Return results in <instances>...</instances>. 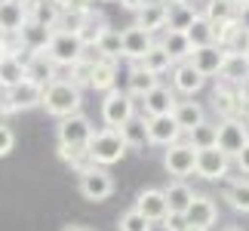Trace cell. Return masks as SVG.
<instances>
[{
	"label": "cell",
	"instance_id": "8992f818",
	"mask_svg": "<svg viewBox=\"0 0 249 231\" xmlns=\"http://www.w3.org/2000/svg\"><path fill=\"white\" fill-rule=\"evenodd\" d=\"M249 145V130H246V123L243 120H222L215 127V148L225 154L228 160L237 157L243 148Z\"/></svg>",
	"mask_w": 249,
	"mask_h": 231
},
{
	"label": "cell",
	"instance_id": "9f6ffc18",
	"mask_svg": "<svg viewBox=\"0 0 249 231\" xmlns=\"http://www.w3.org/2000/svg\"><path fill=\"white\" fill-rule=\"evenodd\" d=\"M243 62H246V68H249V53H246V56H243Z\"/></svg>",
	"mask_w": 249,
	"mask_h": 231
},
{
	"label": "cell",
	"instance_id": "db71d44e",
	"mask_svg": "<svg viewBox=\"0 0 249 231\" xmlns=\"http://www.w3.org/2000/svg\"><path fill=\"white\" fill-rule=\"evenodd\" d=\"M16 3H22V6H28V3H31V0H16Z\"/></svg>",
	"mask_w": 249,
	"mask_h": 231
},
{
	"label": "cell",
	"instance_id": "9c48e42d",
	"mask_svg": "<svg viewBox=\"0 0 249 231\" xmlns=\"http://www.w3.org/2000/svg\"><path fill=\"white\" fill-rule=\"evenodd\" d=\"M40 102H43V90L34 86L31 80H22V83L3 90V108L6 111H31V108H40Z\"/></svg>",
	"mask_w": 249,
	"mask_h": 231
},
{
	"label": "cell",
	"instance_id": "e0dca14e",
	"mask_svg": "<svg viewBox=\"0 0 249 231\" xmlns=\"http://www.w3.org/2000/svg\"><path fill=\"white\" fill-rule=\"evenodd\" d=\"M25 80H31L34 86H50L53 80H59V74H55V65L46 59V53H34L31 59L25 62Z\"/></svg>",
	"mask_w": 249,
	"mask_h": 231
},
{
	"label": "cell",
	"instance_id": "7a4b0ae2",
	"mask_svg": "<svg viewBox=\"0 0 249 231\" xmlns=\"http://www.w3.org/2000/svg\"><path fill=\"white\" fill-rule=\"evenodd\" d=\"M83 151H86V157L92 160V167H111V163L123 160L126 145H123V139L117 136V130H99V133L89 136Z\"/></svg>",
	"mask_w": 249,
	"mask_h": 231
},
{
	"label": "cell",
	"instance_id": "7c38bea8",
	"mask_svg": "<svg viewBox=\"0 0 249 231\" xmlns=\"http://www.w3.org/2000/svg\"><path fill=\"white\" fill-rule=\"evenodd\" d=\"M215 219H218V207H215V200H213V197H206V194H194L191 207L185 210V222H188V225L203 228V231H209V228L215 225Z\"/></svg>",
	"mask_w": 249,
	"mask_h": 231
},
{
	"label": "cell",
	"instance_id": "277c9868",
	"mask_svg": "<svg viewBox=\"0 0 249 231\" xmlns=\"http://www.w3.org/2000/svg\"><path fill=\"white\" fill-rule=\"evenodd\" d=\"M92 123L86 114H71V117H62L59 120V148H68V151H83L86 142L92 136Z\"/></svg>",
	"mask_w": 249,
	"mask_h": 231
},
{
	"label": "cell",
	"instance_id": "681fc988",
	"mask_svg": "<svg viewBox=\"0 0 249 231\" xmlns=\"http://www.w3.org/2000/svg\"><path fill=\"white\" fill-rule=\"evenodd\" d=\"M225 3H231V6H240V3H243V0H225Z\"/></svg>",
	"mask_w": 249,
	"mask_h": 231
},
{
	"label": "cell",
	"instance_id": "52a82bcc",
	"mask_svg": "<svg viewBox=\"0 0 249 231\" xmlns=\"http://www.w3.org/2000/svg\"><path fill=\"white\" fill-rule=\"evenodd\" d=\"M80 194L86 200H108L114 194V176L105 167H86L80 170Z\"/></svg>",
	"mask_w": 249,
	"mask_h": 231
},
{
	"label": "cell",
	"instance_id": "d6986e66",
	"mask_svg": "<svg viewBox=\"0 0 249 231\" xmlns=\"http://www.w3.org/2000/svg\"><path fill=\"white\" fill-rule=\"evenodd\" d=\"M163 191V200H166V210L169 213H176V216H185V210L191 207V200H194V191H191V185H185V182H169L166 188H160Z\"/></svg>",
	"mask_w": 249,
	"mask_h": 231
},
{
	"label": "cell",
	"instance_id": "cb8c5ba5",
	"mask_svg": "<svg viewBox=\"0 0 249 231\" xmlns=\"http://www.w3.org/2000/svg\"><path fill=\"white\" fill-rule=\"evenodd\" d=\"M92 90H102L108 93L117 86V65H114V59H99L92 62V80H89Z\"/></svg>",
	"mask_w": 249,
	"mask_h": 231
},
{
	"label": "cell",
	"instance_id": "836d02e7",
	"mask_svg": "<svg viewBox=\"0 0 249 231\" xmlns=\"http://www.w3.org/2000/svg\"><path fill=\"white\" fill-rule=\"evenodd\" d=\"M86 28V13L77 6V9H62L59 19H55V28L53 31H65V34H80Z\"/></svg>",
	"mask_w": 249,
	"mask_h": 231
},
{
	"label": "cell",
	"instance_id": "5bb4252c",
	"mask_svg": "<svg viewBox=\"0 0 249 231\" xmlns=\"http://www.w3.org/2000/svg\"><path fill=\"white\" fill-rule=\"evenodd\" d=\"M142 108H145L142 117H163V114H172V108H176V93H172L169 86L157 83L151 93L142 96Z\"/></svg>",
	"mask_w": 249,
	"mask_h": 231
},
{
	"label": "cell",
	"instance_id": "9a60e30c",
	"mask_svg": "<svg viewBox=\"0 0 249 231\" xmlns=\"http://www.w3.org/2000/svg\"><path fill=\"white\" fill-rule=\"evenodd\" d=\"M154 40H151V34H145L142 28H126V31H120V56H126L132 62H142V56H145Z\"/></svg>",
	"mask_w": 249,
	"mask_h": 231
},
{
	"label": "cell",
	"instance_id": "f546056e",
	"mask_svg": "<svg viewBox=\"0 0 249 231\" xmlns=\"http://www.w3.org/2000/svg\"><path fill=\"white\" fill-rule=\"evenodd\" d=\"M213 108L222 114L225 120H234V114L240 111V96H237L234 90H228V86H218V90L213 93Z\"/></svg>",
	"mask_w": 249,
	"mask_h": 231
},
{
	"label": "cell",
	"instance_id": "4fadbf2b",
	"mask_svg": "<svg viewBox=\"0 0 249 231\" xmlns=\"http://www.w3.org/2000/svg\"><path fill=\"white\" fill-rule=\"evenodd\" d=\"M136 210L139 216H145L148 222H163L166 219V200H163V191L160 188H145V191H139V197H136Z\"/></svg>",
	"mask_w": 249,
	"mask_h": 231
},
{
	"label": "cell",
	"instance_id": "3957f363",
	"mask_svg": "<svg viewBox=\"0 0 249 231\" xmlns=\"http://www.w3.org/2000/svg\"><path fill=\"white\" fill-rule=\"evenodd\" d=\"M46 59H50L55 68L65 65V68H71L74 62H80L86 56V43L80 40V34H65V31H53L50 43H46Z\"/></svg>",
	"mask_w": 249,
	"mask_h": 231
},
{
	"label": "cell",
	"instance_id": "7bdbcfd3",
	"mask_svg": "<svg viewBox=\"0 0 249 231\" xmlns=\"http://www.w3.org/2000/svg\"><path fill=\"white\" fill-rule=\"evenodd\" d=\"M231 53L234 56H246L249 53V34L240 31V28H237V34H234V40H231Z\"/></svg>",
	"mask_w": 249,
	"mask_h": 231
},
{
	"label": "cell",
	"instance_id": "5b68a950",
	"mask_svg": "<svg viewBox=\"0 0 249 231\" xmlns=\"http://www.w3.org/2000/svg\"><path fill=\"white\" fill-rule=\"evenodd\" d=\"M132 114H136V102H132L129 93H120L117 86L105 93V102H102V120L108 123V130H120Z\"/></svg>",
	"mask_w": 249,
	"mask_h": 231
},
{
	"label": "cell",
	"instance_id": "d590c367",
	"mask_svg": "<svg viewBox=\"0 0 249 231\" xmlns=\"http://www.w3.org/2000/svg\"><path fill=\"white\" fill-rule=\"evenodd\" d=\"M157 86V77L154 74H148V71H142L139 65L132 68V74H129V96H145V93H151Z\"/></svg>",
	"mask_w": 249,
	"mask_h": 231
},
{
	"label": "cell",
	"instance_id": "ee69618b",
	"mask_svg": "<svg viewBox=\"0 0 249 231\" xmlns=\"http://www.w3.org/2000/svg\"><path fill=\"white\" fill-rule=\"evenodd\" d=\"M234 22H237V28H240V31H246V34H249V0H243V3L237 6Z\"/></svg>",
	"mask_w": 249,
	"mask_h": 231
},
{
	"label": "cell",
	"instance_id": "11a10c76",
	"mask_svg": "<svg viewBox=\"0 0 249 231\" xmlns=\"http://www.w3.org/2000/svg\"><path fill=\"white\" fill-rule=\"evenodd\" d=\"M3 56H6V50H3V43H0V59H3Z\"/></svg>",
	"mask_w": 249,
	"mask_h": 231
},
{
	"label": "cell",
	"instance_id": "ac0fdd59",
	"mask_svg": "<svg viewBox=\"0 0 249 231\" xmlns=\"http://www.w3.org/2000/svg\"><path fill=\"white\" fill-rule=\"evenodd\" d=\"M28 22V6L16 0H0V34H18Z\"/></svg>",
	"mask_w": 249,
	"mask_h": 231
},
{
	"label": "cell",
	"instance_id": "44dd1931",
	"mask_svg": "<svg viewBox=\"0 0 249 231\" xmlns=\"http://www.w3.org/2000/svg\"><path fill=\"white\" fill-rule=\"evenodd\" d=\"M203 77H200L194 68H191L188 62H178L176 68H172V86H176L178 93H185V96H194V93H200L203 90Z\"/></svg>",
	"mask_w": 249,
	"mask_h": 231
},
{
	"label": "cell",
	"instance_id": "60d3db41",
	"mask_svg": "<svg viewBox=\"0 0 249 231\" xmlns=\"http://www.w3.org/2000/svg\"><path fill=\"white\" fill-rule=\"evenodd\" d=\"M120 231H151V222L145 216H139L136 210H126L120 216Z\"/></svg>",
	"mask_w": 249,
	"mask_h": 231
},
{
	"label": "cell",
	"instance_id": "e575fe53",
	"mask_svg": "<svg viewBox=\"0 0 249 231\" xmlns=\"http://www.w3.org/2000/svg\"><path fill=\"white\" fill-rule=\"evenodd\" d=\"M215 127L218 123H200V127H194L188 133V145L194 151H203V148H215Z\"/></svg>",
	"mask_w": 249,
	"mask_h": 231
},
{
	"label": "cell",
	"instance_id": "4dcf8cb0",
	"mask_svg": "<svg viewBox=\"0 0 249 231\" xmlns=\"http://www.w3.org/2000/svg\"><path fill=\"white\" fill-rule=\"evenodd\" d=\"M139 68H142V71H148V74H154V77H160V74H166V71L172 68V59H169V56H166V53L154 43L145 56H142Z\"/></svg>",
	"mask_w": 249,
	"mask_h": 231
},
{
	"label": "cell",
	"instance_id": "4316f807",
	"mask_svg": "<svg viewBox=\"0 0 249 231\" xmlns=\"http://www.w3.org/2000/svg\"><path fill=\"white\" fill-rule=\"evenodd\" d=\"M18 37H22V46H25V50L43 53L46 43H50V37H53V28H40V25H34V22H25V28L18 31Z\"/></svg>",
	"mask_w": 249,
	"mask_h": 231
},
{
	"label": "cell",
	"instance_id": "2e32d148",
	"mask_svg": "<svg viewBox=\"0 0 249 231\" xmlns=\"http://www.w3.org/2000/svg\"><path fill=\"white\" fill-rule=\"evenodd\" d=\"M145 130H148V142L151 145H176L178 142V127L172 123L169 114H163V117H145Z\"/></svg>",
	"mask_w": 249,
	"mask_h": 231
},
{
	"label": "cell",
	"instance_id": "b9f144b4",
	"mask_svg": "<svg viewBox=\"0 0 249 231\" xmlns=\"http://www.w3.org/2000/svg\"><path fill=\"white\" fill-rule=\"evenodd\" d=\"M16 145V133L6 127V123H0V157H6L9 151Z\"/></svg>",
	"mask_w": 249,
	"mask_h": 231
},
{
	"label": "cell",
	"instance_id": "816d5d0a",
	"mask_svg": "<svg viewBox=\"0 0 249 231\" xmlns=\"http://www.w3.org/2000/svg\"><path fill=\"white\" fill-rule=\"evenodd\" d=\"M240 108H246V120H249V102H246V105H240Z\"/></svg>",
	"mask_w": 249,
	"mask_h": 231
},
{
	"label": "cell",
	"instance_id": "603a6c76",
	"mask_svg": "<svg viewBox=\"0 0 249 231\" xmlns=\"http://www.w3.org/2000/svg\"><path fill=\"white\" fill-rule=\"evenodd\" d=\"M163 25H166V3H154V0H148V3L139 9L136 28H142L145 34H151V31H160Z\"/></svg>",
	"mask_w": 249,
	"mask_h": 231
},
{
	"label": "cell",
	"instance_id": "30bf717a",
	"mask_svg": "<svg viewBox=\"0 0 249 231\" xmlns=\"http://www.w3.org/2000/svg\"><path fill=\"white\" fill-rule=\"evenodd\" d=\"M194 157H197V151L188 145V142H176V145H169V151L163 154V167L169 176H176L178 182L191 176L194 173Z\"/></svg>",
	"mask_w": 249,
	"mask_h": 231
},
{
	"label": "cell",
	"instance_id": "d4e9b609",
	"mask_svg": "<svg viewBox=\"0 0 249 231\" xmlns=\"http://www.w3.org/2000/svg\"><path fill=\"white\" fill-rule=\"evenodd\" d=\"M117 136L123 139V145H126V148H145V145H148L145 117H136V114H132V117L117 130Z\"/></svg>",
	"mask_w": 249,
	"mask_h": 231
},
{
	"label": "cell",
	"instance_id": "d6a6232c",
	"mask_svg": "<svg viewBox=\"0 0 249 231\" xmlns=\"http://www.w3.org/2000/svg\"><path fill=\"white\" fill-rule=\"evenodd\" d=\"M95 53L102 56V59H117L120 56V31H114V28H99V37H95Z\"/></svg>",
	"mask_w": 249,
	"mask_h": 231
},
{
	"label": "cell",
	"instance_id": "f5cc1de1",
	"mask_svg": "<svg viewBox=\"0 0 249 231\" xmlns=\"http://www.w3.org/2000/svg\"><path fill=\"white\" fill-rule=\"evenodd\" d=\"M225 231H243V228H234V225H228V228H225Z\"/></svg>",
	"mask_w": 249,
	"mask_h": 231
},
{
	"label": "cell",
	"instance_id": "f35d334b",
	"mask_svg": "<svg viewBox=\"0 0 249 231\" xmlns=\"http://www.w3.org/2000/svg\"><path fill=\"white\" fill-rule=\"evenodd\" d=\"M234 13H237V6L225 3V0H209V3H206V19H209L213 25L228 22V19H234Z\"/></svg>",
	"mask_w": 249,
	"mask_h": 231
},
{
	"label": "cell",
	"instance_id": "f907efd6",
	"mask_svg": "<svg viewBox=\"0 0 249 231\" xmlns=\"http://www.w3.org/2000/svg\"><path fill=\"white\" fill-rule=\"evenodd\" d=\"M185 231H203V228H197V225H185Z\"/></svg>",
	"mask_w": 249,
	"mask_h": 231
},
{
	"label": "cell",
	"instance_id": "f1b7e54d",
	"mask_svg": "<svg viewBox=\"0 0 249 231\" xmlns=\"http://www.w3.org/2000/svg\"><path fill=\"white\" fill-rule=\"evenodd\" d=\"M22 80H25V62L6 53L0 59V90H9V86H16Z\"/></svg>",
	"mask_w": 249,
	"mask_h": 231
},
{
	"label": "cell",
	"instance_id": "bcb514c9",
	"mask_svg": "<svg viewBox=\"0 0 249 231\" xmlns=\"http://www.w3.org/2000/svg\"><path fill=\"white\" fill-rule=\"evenodd\" d=\"M237 167H240V173H246V176H249V145L237 154Z\"/></svg>",
	"mask_w": 249,
	"mask_h": 231
},
{
	"label": "cell",
	"instance_id": "8d00e7d4",
	"mask_svg": "<svg viewBox=\"0 0 249 231\" xmlns=\"http://www.w3.org/2000/svg\"><path fill=\"white\" fill-rule=\"evenodd\" d=\"M225 200L237 210V213H249V182H234V185L228 188Z\"/></svg>",
	"mask_w": 249,
	"mask_h": 231
},
{
	"label": "cell",
	"instance_id": "ab89813d",
	"mask_svg": "<svg viewBox=\"0 0 249 231\" xmlns=\"http://www.w3.org/2000/svg\"><path fill=\"white\" fill-rule=\"evenodd\" d=\"M89 80H92V59H86V56H83L80 62L71 65V80L68 83H74L80 90V86H89Z\"/></svg>",
	"mask_w": 249,
	"mask_h": 231
},
{
	"label": "cell",
	"instance_id": "1f68e13d",
	"mask_svg": "<svg viewBox=\"0 0 249 231\" xmlns=\"http://www.w3.org/2000/svg\"><path fill=\"white\" fill-rule=\"evenodd\" d=\"M185 37H188V43L194 46H209V43H215L213 40V25H209V19L206 16H194V22L188 25V31H185Z\"/></svg>",
	"mask_w": 249,
	"mask_h": 231
},
{
	"label": "cell",
	"instance_id": "ffe728a7",
	"mask_svg": "<svg viewBox=\"0 0 249 231\" xmlns=\"http://www.w3.org/2000/svg\"><path fill=\"white\" fill-rule=\"evenodd\" d=\"M172 123L178 127V133H191L194 127H200L206 117H203V108H200L197 102H176V108H172Z\"/></svg>",
	"mask_w": 249,
	"mask_h": 231
},
{
	"label": "cell",
	"instance_id": "74e56055",
	"mask_svg": "<svg viewBox=\"0 0 249 231\" xmlns=\"http://www.w3.org/2000/svg\"><path fill=\"white\" fill-rule=\"evenodd\" d=\"M222 77H228V80H237V83H243L246 77H249V68H246V62H243V56H228V62L222 65V71H218Z\"/></svg>",
	"mask_w": 249,
	"mask_h": 231
},
{
	"label": "cell",
	"instance_id": "83f0119b",
	"mask_svg": "<svg viewBox=\"0 0 249 231\" xmlns=\"http://www.w3.org/2000/svg\"><path fill=\"white\" fill-rule=\"evenodd\" d=\"M194 9H191L188 3H181V0H176V3H169L166 6V31H181V34H185L188 31V25L191 22H194Z\"/></svg>",
	"mask_w": 249,
	"mask_h": 231
},
{
	"label": "cell",
	"instance_id": "f6af8a7d",
	"mask_svg": "<svg viewBox=\"0 0 249 231\" xmlns=\"http://www.w3.org/2000/svg\"><path fill=\"white\" fill-rule=\"evenodd\" d=\"M163 225H166V231H185V216H176V213H166V219H163Z\"/></svg>",
	"mask_w": 249,
	"mask_h": 231
},
{
	"label": "cell",
	"instance_id": "6f0895ef",
	"mask_svg": "<svg viewBox=\"0 0 249 231\" xmlns=\"http://www.w3.org/2000/svg\"><path fill=\"white\" fill-rule=\"evenodd\" d=\"M102 3H114V0H102Z\"/></svg>",
	"mask_w": 249,
	"mask_h": 231
},
{
	"label": "cell",
	"instance_id": "7dc6e473",
	"mask_svg": "<svg viewBox=\"0 0 249 231\" xmlns=\"http://www.w3.org/2000/svg\"><path fill=\"white\" fill-rule=\"evenodd\" d=\"M120 3L126 6V9H136V13H139V9H142V6L148 3V0H120Z\"/></svg>",
	"mask_w": 249,
	"mask_h": 231
},
{
	"label": "cell",
	"instance_id": "c3c4849f",
	"mask_svg": "<svg viewBox=\"0 0 249 231\" xmlns=\"http://www.w3.org/2000/svg\"><path fill=\"white\" fill-rule=\"evenodd\" d=\"M62 231H89V228H86V225H65Z\"/></svg>",
	"mask_w": 249,
	"mask_h": 231
},
{
	"label": "cell",
	"instance_id": "484cf974",
	"mask_svg": "<svg viewBox=\"0 0 249 231\" xmlns=\"http://www.w3.org/2000/svg\"><path fill=\"white\" fill-rule=\"evenodd\" d=\"M59 3L55 0H31V9H28V22L40 25V28H55V19H59Z\"/></svg>",
	"mask_w": 249,
	"mask_h": 231
},
{
	"label": "cell",
	"instance_id": "8fae6325",
	"mask_svg": "<svg viewBox=\"0 0 249 231\" xmlns=\"http://www.w3.org/2000/svg\"><path fill=\"white\" fill-rule=\"evenodd\" d=\"M228 160L218 148H203V151H197V157H194V173L200 179H209V182H215V179H225L228 176Z\"/></svg>",
	"mask_w": 249,
	"mask_h": 231
},
{
	"label": "cell",
	"instance_id": "6da1fadb",
	"mask_svg": "<svg viewBox=\"0 0 249 231\" xmlns=\"http://www.w3.org/2000/svg\"><path fill=\"white\" fill-rule=\"evenodd\" d=\"M80 90L68 80H53L50 86H43V108L53 117H71V114H80Z\"/></svg>",
	"mask_w": 249,
	"mask_h": 231
},
{
	"label": "cell",
	"instance_id": "7402d4cb",
	"mask_svg": "<svg viewBox=\"0 0 249 231\" xmlns=\"http://www.w3.org/2000/svg\"><path fill=\"white\" fill-rule=\"evenodd\" d=\"M157 46L172 59V65H176V62H188V59H191V53H194V46L188 43V37L181 34V31H166V34H163V40H160Z\"/></svg>",
	"mask_w": 249,
	"mask_h": 231
},
{
	"label": "cell",
	"instance_id": "ba28073f",
	"mask_svg": "<svg viewBox=\"0 0 249 231\" xmlns=\"http://www.w3.org/2000/svg\"><path fill=\"white\" fill-rule=\"evenodd\" d=\"M228 56H231V50H225V46H218V43H209V46H197V50L191 53L188 65L206 80V77H213V74L222 71V65L228 62Z\"/></svg>",
	"mask_w": 249,
	"mask_h": 231
}]
</instances>
